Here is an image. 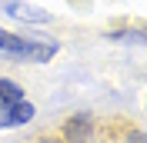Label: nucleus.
<instances>
[{"label": "nucleus", "mask_w": 147, "mask_h": 143, "mask_svg": "<svg viewBox=\"0 0 147 143\" xmlns=\"http://www.w3.org/2000/svg\"><path fill=\"white\" fill-rule=\"evenodd\" d=\"M30 143H60V136L57 133H44V136H34Z\"/></svg>", "instance_id": "8"}, {"label": "nucleus", "mask_w": 147, "mask_h": 143, "mask_svg": "<svg viewBox=\"0 0 147 143\" xmlns=\"http://www.w3.org/2000/svg\"><path fill=\"white\" fill-rule=\"evenodd\" d=\"M144 113H147V100H144Z\"/></svg>", "instance_id": "10"}, {"label": "nucleus", "mask_w": 147, "mask_h": 143, "mask_svg": "<svg viewBox=\"0 0 147 143\" xmlns=\"http://www.w3.org/2000/svg\"><path fill=\"white\" fill-rule=\"evenodd\" d=\"M20 100H27L24 83L13 80V77H0V110H3V107H13V103H20Z\"/></svg>", "instance_id": "6"}, {"label": "nucleus", "mask_w": 147, "mask_h": 143, "mask_svg": "<svg viewBox=\"0 0 147 143\" xmlns=\"http://www.w3.org/2000/svg\"><path fill=\"white\" fill-rule=\"evenodd\" d=\"M3 60L13 63H50L57 53H60V40H47V37L37 33H13L10 30L7 43L0 47Z\"/></svg>", "instance_id": "1"}, {"label": "nucleus", "mask_w": 147, "mask_h": 143, "mask_svg": "<svg viewBox=\"0 0 147 143\" xmlns=\"http://www.w3.org/2000/svg\"><path fill=\"white\" fill-rule=\"evenodd\" d=\"M3 13L17 23H30V27H50L54 23V13L37 3H27V0H3Z\"/></svg>", "instance_id": "3"}, {"label": "nucleus", "mask_w": 147, "mask_h": 143, "mask_svg": "<svg viewBox=\"0 0 147 143\" xmlns=\"http://www.w3.org/2000/svg\"><path fill=\"white\" fill-rule=\"evenodd\" d=\"M34 116H37V107L30 100H20L13 107H3L0 110V133H3V130H20V126H27Z\"/></svg>", "instance_id": "5"}, {"label": "nucleus", "mask_w": 147, "mask_h": 143, "mask_svg": "<svg viewBox=\"0 0 147 143\" xmlns=\"http://www.w3.org/2000/svg\"><path fill=\"white\" fill-rule=\"evenodd\" d=\"M57 136H60V143H97V136H100L97 116L90 110H74L60 120Z\"/></svg>", "instance_id": "2"}, {"label": "nucleus", "mask_w": 147, "mask_h": 143, "mask_svg": "<svg viewBox=\"0 0 147 143\" xmlns=\"http://www.w3.org/2000/svg\"><path fill=\"white\" fill-rule=\"evenodd\" d=\"M107 43H120V47H140L147 50V23H127V27H114L104 30Z\"/></svg>", "instance_id": "4"}, {"label": "nucleus", "mask_w": 147, "mask_h": 143, "mask_svg": "<svg viewBox=\"0 0 147 143\" xmlns=\"http://www.w3.org/2000/svg\"><path fill=\"white\" fill-rule=\"evenodd\" d=\"M7 37H10V30H7V27H0V47L7 43Z\"/></svg>", "instance_id": "9"}, {"label": "nucleus", "mask_w": 147, "mask_h": 143, "mask_svg": "<svg viewBox=\"0 0 147 143\" xmlns=\"http://www.w3.org/2000/svg\"><path fill=\"white\" fill-rule=\"evenodd\" d=\"M117 143H147V130L137 123H124L117 130Z\"/></svg>", "instance_id": "7"}]
</instances>
